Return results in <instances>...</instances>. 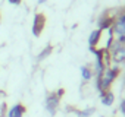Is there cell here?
<instances>
[{
    "mask_svg": "<svg viewBox=\"0 0 125 117\" xmlns=\"http://www.w3.org/2000/svg\"><path fill=\"white\" fill-rule=\"evenodd\" d=\"M119 73H121V69L118 66L107 67L100 78H96V88H97V91L99 92L110 91V86L115 82V79L119 76Z\"/></svg>",
    "mask_w": 125,
    "mask_h": 117,
    "instance_id": "1",
    "label": "cell"
},
{
    "mask_svg": "<svg viewBox=\"0 0 125 117\" xmlns=\"http://www.w3.org/2000/svg\"><path fill=\"white\" fill-rule=\"evenodd\" d=\"M0 21H2V13H0Z\"/></svg>",
    "mask_w": 125,
    "mask_h": 117,
    "instance_id": "19",
    "label": "cell"
},
{
    "mask_svg": "<svg viewBox=\"0 0 125 117\" xmlns=\"http://www.w3.org/2000/svg\"><path fill=\"white\" fill-rule=\"evenodd\" d=\"M59 102H60V98L56 95V92H49L47 94L46 101H44V107L50 113V116H54L56 114V111L59 108Z\"/></svg>",
    "mask_w": 125,
    "mask_h": 117,
    "instance_id": "3",
    "label": "cell"
},
{
    "mask_svg": "<svg viewBox=\"0 0 125 117\" xmlns=\"http://www.w3.org/2000/svg\"><path fill=\"white\" fill-rule=\"evenodd\" d=\"M109 53H110V60L115 65L125 63V44H122L121 41L113 40L112 45L109 47Z\"/></svg>",
    "mask_w": 125,
    "mask_h": 117,
    "instance_id": "2",
    "label": "cell"
},
{
    "mask_svg": "<svg viewBox=\"0 0 125 117\" xmlns=\"http://www.w3.org/2000/svg\"><path fill=\"white\" fill-rule=\"evenodd\" d=\"M52 51H53V45H52V44L46 45V47L40 51V54L37 56V62H41V60H44V58H47V57L52 54Z\"/></svg>",
    "mask_w": 125,
    "mask_h": 117,
    "instance_id": "10",
    "label": "cell"
},
{
    "mask_svg": "<svg viewBox=\"0 0 125 117\" xmlns=\"http://www.w3.org/2000/svg\"><path fill=\"white\" fill-rule=\"evenodd\" d=\"M25 113H27V107H25L24 104L18 102V104H15L13 107H10V108L8 110L6 116H8V117H24Z\"/></svg>",
    "mask_w": 125,
    "mask_h": 117,
    "instance_id": "6",
    "label": "cell"
},
{
    "mask_svg": "<svg viewBox=\"0 0 125 117\" xmlns=\"http://www.w3.org/2000/svg\"><path fill=\"white\" fill-rule=\"evenodd\" d=\"M8 2H9L10 5H13V6H19V5L22 3V0H8Z\"/></svg>",
    "mask_w": 125,
    "mask_h": 117,
    "instance_id": "15",
    "label": "cell"
},
{
    "mask_svg": "<svg viewBox=\"0 0 125 117\" xmlns=\"http://www.w3.org/2000/svg\"><path fill=\"white\" fill-rule=\"evenodd\" d=\"M115 21H116V16H112V15H109V12H104V13L99 18V21H97V25H99L97 29L106 31V29H109V28L113 26Z\"/></svg>",
    "mask_w": 125,
    "mask_h": 117,
    "instance_id": "5",
    "label": "cell"
},
{
    "mask_svg": "<svg viewBox=\"0 0 125 117\" xmlns=\"http://www.w3.org/2000/svg\"><path fill=\"white\" fill-rule=\"evenodd\" d=\"M8 113V107H6V102L2 104V107H0V116H6Z\"/></svg>",
    "mask_w": 125,
    "mask_h": 117,
    "instance_id": "13",
    "label": "cell"
},
{
    "mask_svg": "<svg viewBox=\"0 0 125 117\" xmlns=\"http://www.w3.org/2000/svg\"><path fill=\"white\" fill-rule=\"evenodd\" d=\"M119 110H121V113H122V114H125V100H122V101H121Z\"/></svg>",
    "mask_w": 125,
    "mask_h": 117,
    "instance_id": "16",
    "label": "cell"
},
{
    "mask_svg": "<svg viewBox=\"0 0 125 117\" xmlns=\"http://www.w3.org/2000/svg\"><path fill=\"white\" fill-rule=\"evenodd\" d=\"M44 26H46V16H44V13H40V12L35 13L34 22H32V35L34 37H40L43 29H44Z\"/></svg>",
    "mask_w": 125,
    "mask_h": 117,
    "instance_id": "4",
    "label": "cell"
},
{
    "mask_svg": "<svg viewBox=\"0 0 125 117\" xmlns=\"http://www.w3.org/2000/svg\"><path fill=\"white\" fill-rule=\"evenodd\" d=\"M46 2V0H38V3H44Z\"/></svg>",
    "mask_w": 125,
    "mask_h": 117,
    "instance_id": "17",
    "label": "cell"
},
{
    "mask_svg": "<svg viewBox=\"0 0 125 117\" xmlns=\"http://www.w3.org/2000/svg\"><path fill=\"white\" fill-rule=\"evenodd\" d=\"M116 22H119V24H122V25H125V9L116 16Z\"/></svg>",
    "mask_w": 125,
    "mask_h": 117,
    "instance_id": "12",
    "label": "cell"
},
{
    "mask_svg": "<svg viewBox=\"0 0 125 117\" xmlns=\"http://www.w3.org/2000/svg\"><path fill=\"white\" fill-rule=\"evenodd\" d=\"M56 95H57L59 98H62V97L65 95V89H63V88H59V89L56 91Z\"/></svg>",
    "mask_w": 125,
    "mask_h": 117,
    "instance_id": "14",
    "label": "cell"
},
{
    "mask_svg": "<svg viewBox=\"0 0 125 117\" xmlns=\"http://www.w3.org/2000/svg\"><path fill=\"white\" fill-rule=\"evenodd\" d=\"M81 76H83V81H90L93 76H94V72H93V69L90 67V66H81Z\"/></svg>",
    "mask_w": 125,
    "mask_h": 117,
    "instance_id": "9",
    "label": "cell"
},
{
    "mask_svg": "<svg viewBox=\"0 0 125 117\" xmlns=\"http://www.w3.org/2000/svg\"><path fill=\"white\" fill-rule=\"evenodd\" d=\"M124 82H125V70H124Z\"/></svg>",
    "mask_w": 125,
    "mask_h": 117,
    "instance_id": "18",
    "label": "cell"
},
{
    "mask_svg": "<svg viewBox=\"0 0 125 117\" xmlns=\"http://www.w3.org/2000/svg\"><path fill=\"white\" fill-rule=\"evenodd\" d=\"M100 101H102V104H103V105L110 107V105L113 104V101H115V95H113V92H112V91L100 92Z\"/></svg>",
    "mask_w": 125,
    "mask_h": 117,
    "instance_id": "8",
    "label": "cell"
},
{
    "mask_svg": "<svg viewBox=\"0 0 125 117\" xmlns=\"http://www.w3.org/2000/svg\"><path fill=\"white\" fill-rule=\"evenodd\" d=\"M102 34H103V31H100V29L91 31V34L88 37V45H90V48H96L97 47V44L102 40Z\"/></svg>",
    "mask_w": 125,
    "mask_h": 117,
    "instance_id": "7",
    "label": "cell"
},
{
    "mask_svg": "<svg viewBox=\"0 0 125 117\" xmlns=\"http://www.w3.org/2000/svg\"><path fill=\"white\" fill-rule=\"evenodd\" d=\"M74 111H75V114H77L78 117H90V116L94 114L96 108H94V107H88V108H85V110H74Z\"/></svg>",
    "mask_w": 125,
    "mask_h": 117,
    "instance_id": "11",
    "label": "cell"
}]
</instances>
